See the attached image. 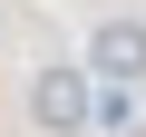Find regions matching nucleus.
<instances>
[{
	"mask_svg": "<svg viewBox=\"0 0 146 137\" xmlns=\"http://www.w3.org/2000/svg\"><path fill=\"white\" fill-rule=\"evenodd\" d=\"M88 68H98V88H146V20L136 10H107L88 30Z\"/></svg>",
	"mask_w": 146,
	"mask_h": 137,
	"instance_id": "obj_2",
	"label": "nucleus"
},
{
	"mask_svg": "<svg viewBox=\"0 0 146 137\" xmlns=\"http://www.w3.org/2000/svg\"><path fill=\"white\" fill-rule=\"evenodd\" d=\"M98 118V68L78 59V68H68V59H49V68H29V127L39 137H78Z\"/></svg>",
	"mask_w": 146,
	"mask_h": 137,
	"instance_id": "obj_1",
	"label": "nucleus"
}]
</instances>
